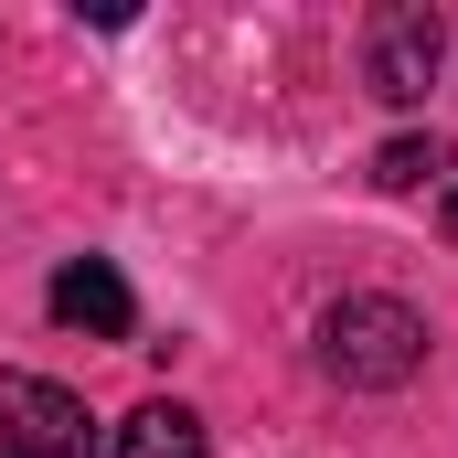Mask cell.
I'll return each instance as SVG.
<instances>
[{
	"label": "cell",
	"instance_id": "cell-1",
	"mask_svg": "<svg viewBox=\"0 0 458 458\" xmlns=\"http://www.w3.org/2000/svg\"><path fill=\"white\" fill-rule=\"evenodd\" d=\"M320 362H331V384H405L416 362H427V320L405 310V299H342L331 320H320Z\"/></svg>",
	"mask_w": 458,
	"mask_h": 458
},
{
	"label": "cell",
	"instance_id": "cell-2",
	"mask_svg": "<svg viewBox=\"0 0 458 458\" xmlns=\"http://www.w3.org/2000/svg\"><path fill=\"white\" fill-rule=\"evenodd\" d=\"M437 64H448V21H437V0H384L373 32H362V75H373V97H384V107H416V97L437 86Z\"/></svg>",
	"mask_w": 458,
	"mask_h": 458
},
{
	"label": "cell",
	"instance_id": "cell-3",
	"mask_svg": "<svg viewBox=\"0 0 458 458\" xmlns=\"http://www.w3.org/2000/svg\"><path fill=\"white\" fill-rule=\"evenodd\" d=\"M0 448L11 458H97L86 394H64L43 373H0Z\"/></svg>",
	"mask_w": 458,
	"mask_h": 458
},
{
	"label": "cell",
	"instance_id": "cell-4",
	"mask_svg": "<svg viewBox=\"0 0 458 458\" xmlns=\"http://www.w3.org/2000/svg\"><path fill=\"white\" fill-rule=\"evenodd\" d=\"M54 320L86 331V342H128V331H139V299H128V277H117L107 256H75V267L54 277Z\"/></svg>",
	"mask_w": 458,
	"mask_h": 458
},
{
	"label": "cell",
	"instance_id": "cell-5",
	"mask_svg": "<svg viewBox=\"0 0 458 458\" xmlns=\"http://www.w3.org/2000/svg\"><path fill=\"white\" fill-rule=\"evenodd\" d=\"M117 458H214V448H203V416L192 405H139L117 427Z\"/></svg>",
	"mask_w": 458,
	"mask_h": 458
},
{
	"label": "cell",
	"instance_id": "cell-6",
	"mask_svg": "<svg viewBox=\"0 0 458 458\" xmlns=\"http://www.w3.org/2000/svg\"><path fill=\"white\" fill-rule=\"evenodd\" d=\"M448 171H458L448 139H384V149H373V182H384V192H437Z\"/></svg>",
	"mask_w": 458,
	"mask_h": 458
},
{
	"label": "cell",
	"instance_id": "cell-7",
	"mask_svg": "<svg viewBox=\"0 0 458 458\" xmlns=\"http://www.w3.org/2000/svg\"><path fill=\"white\" fill-rule=\"evenodd\" d=\"M448 234H458V192H448Z\"/></svg>",
	"mask_w": 458,
	"mask_h": 458
}]
</instances>
